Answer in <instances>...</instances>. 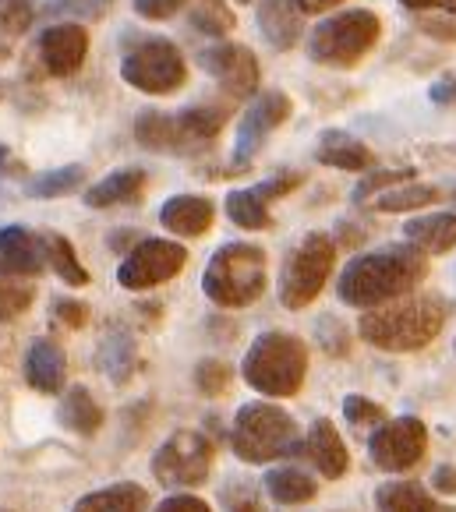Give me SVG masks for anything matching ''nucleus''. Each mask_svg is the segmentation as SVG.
I'll return each instance as SVG.
<instances>
[{"mask_svg": "<svg viewBox=\"0 0 456 512\" xmlns=\"http://www.w3.org/2000/svg\"><path fill=\"white\" fill-rule=\"evenodd\" d=\"M425 276L428 255H421L414 244H389V248L350 258L347 269L336 279V297L347 308L368 311L396 301V297L414 294Z\"/></svg>", "mask_w": 456, "mask_h": 512, "instance_id": "obj_1", "label": "nucleus"}, {"mask_svg": "<svg viewBox=\"0 0 456 512\" xmlns=\"http://www.w3.org/2000/svg\"><path fill=\"white\" fill-rule=\"evenodd\" d=\"M449 304L439 294H407L379 308L361 311L358 336L386 354H414L425 350L442 332Z\"/></svg>", "mask_w": 456, "mask_h": 512, "instance_id": "obj_2", "label": "nucleus"}, {"mask_svg": "<svg viewBox=\"0 0 456 512\" xmlns=\"http://www.w3.org/2000/svg\"><path fill=\"white\" fill-rule=\"evenodd\" d=\"M241 371L244 382L255 392L287 400L301 392L304 378H308V347H304V339L290 336V332H262L244 354Z\"/></svg>", "mask_w": 456, "mask_h": 512, "instance_id": "obj_3", "label": "nucleus"}, {"mask_svg": "<svg viewBox=\"0 0 456 512\" xmlns=\"http://www.w3.org/2000/svg\"><path fill=\"white\" fill-rule=\"evenodd\" d=\"M269 258L259 244H223L206 265L202 290L220 308H248L266 294Z\"/></svg>", "mask_w": 456, "mask_h": 512, "instance_id": "obj_4", "label": "nucleus"}, {"mask_svg": "<svg viewBox=\"0 0 456 512\" xmlns=\"http://www.w3.org/2000/svg\"><path fill=\"white\" fill-rule=\"evenodd\" d=\"M230 445H234L237 460L244 463H273L280 456H297L301 428L276 403H244L234 417Z\"/></svg>", "mask_w": 456, "mask_h": 512, "instance_id": "obj_5", "label": "nucleus"}, {"mask_svg": "<svg viewBox=\"0 0 456 512\" xmlns=\"http://www.w3.org/2000/svg\"><path fill=\"white\" fill-rule=\"evenodd\" d=\"M382 36V22L375 11L350 8L340 15H329L326 22L315 25V32L308 36V57L322 68L350 71L365 61L375 50Z\"/></svg>", "mask_w": 456, "mask_h": 512, "instance_id": "obj_6", "label": "nucleus"}, {"mask_svg": "<svg viewBox=\"0 0 456 512\" xmlns=\"http://www.w3.org/2000/svg\"><path fill=\"white\" fill-rule=\"evenodd\" d=\"M121 78L131 89L145 92V96H174L188 82V64H184V53L170 39L145 36L135 39V46L124 53Z\"/></svg>", "mask_w": 456, "mask_h": 512, "instance_id": "obj_7", "label": "nucleus"}, {"mask_svg": "<svg viewBox=\"0 0 456 512\" xmlns=\"http://www.w3.org/2000/svg\"><path fill=\"white\" fill-rule=\"evenodd\" d=\"M336 265V241L322 230L308 234L294 251L280 276V304L287 311H301L322 294Z\"/></svg>", "mask_w": 456, "mask_h": 512, "instance_id": "obj_8", "label": "nucleus"}, {"mask_svg": "<svg viewBox=\"0 0 456 512\" xmlns=\"http://www.w3.org/2000/svg\"><path fill=\"white\" fill-rule=\"evenodd\" d=\"M216 445L202 431H174L152 456V477L163 488H198L213 474Z\"/></svg>", "mask_w": 456, "mask_h": 512, "instance_id": "obj_9", "label": "nucleus"}, {"mask_svg": "<svg viewBox=\"0 0 456 512\" xmlns=\"http://www.w3.org/2000/svg\"><path fill=\"white\" fill-rule=\"evenodd\" d=\"M428 452V428L418 417H393L368 435V456L386 474H407Z\"/></svg>", "mask_w": 456, "mask_h": 512, "instance_id": "obj_10", "label": "nucleus"}, {"mask_svg": "<svg viewBox=\"0 0 456 512\" xmlns=\"http://www.w3.org/2000/svg\"><path fill=\"white\" fill-rule=\"evenodd\" d=\"M188 262V248L177 241H163V237H149V241H138L128 251V258L117 269V283L124 290H152L174 279L177 272Z\"/></svg>", "mask_w": 456, "mask_h": 512, "instance_id": "obj_11", "label": "nucleus"}, {"mask_svg": "<svg viewBox=\"0 0 456 512\" xmlns=\"http://www.w3.org/2000/svg\"><path fill=\"white\" fill-rule=\"evenodd\" d=\"M290 110H294V103H290V96L283 89H266L251 99L248 110H244V117H241V128H237V138H234L237 170L251 166V159L259 156L262 145H266V138L273 135L280 124H287Z\"/></svg>", "mask_w": 456, "mask_h": 512, "instance_id": "obj_12", "label": "nucleus"}, {"mask_svg": "<svg viewBox=\"0 0 456 512\" xmlns=\"http://www.w3.org/2000/svg\"><path fill=\"white\" fill-rule=\"evenodd\" d=\"M198 64L227 89L230 99H248L251 92L259 89L262 64L259 57L241 43H216L209 50L198 53Z\"/></svg>", "mask_w": 456, "mask_h": 512, "instance_id": "obj_13", "label": "nucleus"}, {"mask_svg": "<svg viewBox=\"0 0 456 512\" xmlns=\"http://www.w3.org/2000/svg\"><path fill=\"white\" fill-rule=\"evenodd\" d=\"M85 53H89V32L78 22L50 25V29L39 36V57H43V68L54 78L75 75L85 64Z\"/></svg>", "mask_w": 456, "mask_h": 512, "instance_id": "obj_14", "label": "nucleus"}, {"mask_svg": "<svg viewBox=\"0 0 456 512\" xmlns=\"http://www.w3.org/2000/svg\"><path fill=\"white\" fill-rule=\"evenodd\" d=\"M297 456H304V460L312 463L322 477H329V481H340V477L347 474V467H350V452H347L340 431H336V424L329 421V417L312 421L308 435H301Z\"/></svg>", "mask_w": 456, "mask_h": 512, "instance_id": "obj_15", "label": "nucleus"}, {"mask_svg": "<svg viewBox=\"0 0 456 512\" xmlns=\"http://www.w3.org/2000/svg\"><path fill=\"white\" fill-rule=\"evenodd\" d=\"M46 269V244L25 226L0 230V276H39Z\"/></svg>", "mask_w": 456, "mask_h": 512, "instance_id": "obj_16", "label": "nucleus"}, {"mask_svg": "<svg viewBox=\"0 0 456 512\" xmlns=\"http://www.w3.org/2000/svg\"><path fill=\"white\" fill-rule=\"evenodd\" d=\"M216 205L202 195H174L163 202L160 223L177 237H202L213 226Z\"/></svg>", "mask_w": 456, "mask_h": 512, "instance_id": "obj_17", "label": "nucleus"}, {"mask_svg": "<svg viewBox=\"0 0 456 512\" xmlns=\"http://www.w3.org/2000/svg\"><path fill=\"white\" fill-rule=\"evenodd\" d=\"M403 237L421 255H446V251L456 248V212H428V216L407 219Z\"/></svg>", "mask_w": 456, "mask_h": 512, "instance_id": "obj_18", "label": "nucleus"}, {"mask_svg": "<svg viewBox=\"0 0 456 512\" xmlns=\"http://www.w3.org/2000/svg\"><path fill=\"white\" fill-rule=\"evenodd\" d=\"M301 18L297 0H259V32L280 53L301 43Z\"/></svg>", "mask_w": 456, "mask_h": 512, "instance_id": "obj_19", "label": "nucleus"}, {"mask_svg": "<svg viewBox=\"0 0 456 512\" xmlns=\"http://www.w3.org/2000/svg\"><path fill=\"white\" fill-rule=\"evenodd\" d=\"M315 159L322 166H336V170H350V174H365L375 166V152L347 131H326L315 145Z\"/></svg>", "mask_w": 456, "mask_h": 512, "instance_id": "obj_20", "label": "nucleus"}, {"mask_svg": "<svg viewBox=\"0 0 456 512\" xmlns=\"http://www.w3.org/2000/svg\"><path fill=\"white\" fill-rule=\"evenodd\" d=\"M25 378H29V385L39 392L64 389L68 361H64V350L57 347L54 339H36L29 347V354H25Z\"/></svg>", "mask_w": 456, "mask_h": 512, "instance_id": "obj_21", "label": "nucleus"}, {"mask_svg": "<svg viewBox=\"0 0 456 512\" xmlns=\"http://www.w3.org/2000/svg\"><path fill=\"white\" fill-rule=\"evenodd\" d=\"M145 188V170L128 166V170H114L110 177H103L99 184H92L85 191V205L89 209H114V205H128L142 195Z\"/></svg>", "mask_w": 456, "mask_h": 512, "instance_id": "obj_22", "label": "nucleus"}, {"mask_svg": "<svg viewBox=\"0 0 456 512\" xmlns=\"http://www.w3.org/2000/svg\"><path fill=\"white\" fill-rule=\"evenodd\" d=\"M379 512H456V505H442L414 481H389L375 491Z\"/></svg>", "mask_w": 456, "mask_h": 512, "instance_id": "obj_23", "label": "nucleus"}, {"mask_svg": "<svg viewBox=\"0 0 456 512\" xmlns=\"http://www.w3.org/2000/svg\"><path fill=\"white\" fill-rule=\"evenodd\" d=\"M230 117V106H213V103H202V106H191V110L177 113V131H181L184 145L195 149V145H206L213 142L216 135L223 131Z\"/></svg>", "mask_w": 456, "mask_h": 512, "instance_id": "obj_24", "label": "nucleus"}, {"mask_svg": "<svg viewBox=\"0 0 456 512\" xmlns=\"http://www.w3.org/2000/svg\"><path fill=\"white\" fill-rule=\"evenodd\" d=\"M266 491L276 505H304L319 495V484L301 467H276L266 474Z\"/></svg>", "mask_w": 456, "mask_h": 512, "instance_id": "obj_25", "label": "nucleus"}, {"mask_svg": "<svg viewBox=\"0 0 456 512\" xmlns=\"http://www.w3.org/2000/svg\"><path fill=\"white\" fill-rule=\"evenodd\" d=\"M61 424L68 431H75V435H96L99 428H103V410H99V403L92 400V392L82 389V385H75V389H68V396H64L61 403Z\"/></svg>", "mask_w": 456, "mask_h": 512, "instance_id": "obj_26", "label": "nucleus"}, {"mask_svg": "<svg viewBox=\"0 0 456 512\" xmlns=\"http://www.w3.org/2000/svg\"><path fill=\"white\" fill-rule=\"evenodd\" d=\"M135 138L145 149L156 152H188L181 131H177V121L167 117V113H142L135 124Z\"/></svg>", "mask_w": 456, "mask_h": 512, "instance_id": "obj_27", "label": "nucleus"}, {"mask_svg": "<svg viewBox=\"0 0 456 512\" xmlns=\"http://www.w3.org/2000/svg\"><path fill=\"white\" fill-rule=\"evenodd\" d=\"M145 491L138 484H114V488L92 491L71 512H142Z\"/></svg>", "mask_w": 456, "mask_h": 512, "instance_id": "obj_28", "label": "nucleus"}, {"mask_svg": "<svg viewBox=\"0 0 456 512\" xmlns=\"http://www.w3.org/2000/svg\"><path fill=\"white\" fill-rule=\"evenodd\" d=\"M230 223H237L241 230H269L273 226V216H269V202L255 195V188H237L227 195L223 202Z\"/></svg>", "mask_w": 456, "mask_h": 512, "instance_id": "obj_29", "label": "nucleus"}, {"mask_svg": "<svg viewBox=\"0 0 456 512\" xmlns=\"http://www.w3.org/2000/svg\"><path fill=\"white\" fill-rule=\"evenodd\" d=\"M442 198V191L435 184H418V181H407V184H396V188L382 191L375 198V209L379 212H418L428 209Z\"/></svg>", "mask_w": 456, "mask_h": 512, "instance_id": "obj_30", "label": "nucleus"}, {"mask_svg": "<svg viewBox=\"0 0 456 512\" xmlns=\"http://www.w3.org/2000/svg\"><path fill=\"white\" fill-rule=\"evenodd\" d=\"M43 244H46V265L57 272V276L68 283V287H85L89 283V272L82 269L78 262L75 248L64 234H43Z\"/></svg>", "mask_w": 456, "mask_h": 512, "instance_id": "obj_31", "label": "nucleus"}, {"mask_svg": "<svg viewBox=\"0 0 456 512\" xmlns=\"http://www.w3.org/2000/svg\"><path fill=\"white\" fill-rule=\"evenodd\" d=\"M32 25V0H0V64L15 53L18 39Z\"/></svg>", "mask_w": 456, "mask_h": 512, "instance_id": "obj_32", "label": "nucleus"}, {"mask_svg": "<svg viewBox=\"0 0 456 512\" xmlns=\"http://www.w3.org/2000/svg\"><path fill=\"white\" fill-rule=\"evenodd\" d=\"M188 22L206 36H227L237 18L227 0H188Z\"/></svg>", "mask_w": 456, "mask_h": 512, "instance_id": "obj_33", "label": "nucleus"}, {"mask_svg": "<svg viewBox=\"0 0 456 512\" xmlns=\"http://www.w3.org/2000/svg\"><path fill=\"white\" fill-rule=\"evenodd\" d=\"M85 181V170L78 163L71 166H57V170H46V174L32 177L29 181V195L32 198H64L71 191H78Z\"/></svg>", "mask_w": 456, "mask_h": 512, "instance_id": "obj_34", "label": "nucleus"}, {"mask_svg": "<svg viewBox=\"0 0 456 512\" xmlns=\"http://www.w3.org/2000/svg\"><path fill=\"white\" fill-rule=\"evenodd\" d=\"M407 181H418V170H411V166H400V170H365V177L358 181V188H354V202H368V198L382 195V191L396 188V184H407Z\"/></svg>", "mask_w": 456, "mask_h": 512, "instance_id": "obj_35", "label": "nucleus"}, {"mask_svg": "<svg viewBox=\"0 0 456 512\" xmlns=\"http://www.w3.org/2000/svg\"><path fill=\"white\" fill-rule=\"evenodd\" d=\"M135 364V350H131V339L124 332H114V336L103 339V354H99V368L110 371L114 382H124Z\"/></svg>", "mask_w": 456, "mask_h": 512, "instance_id": "obj_36", "label": "nucleus"}, {"mask_svg": "<svg viewBox=\"0 0 456 512\" xmlns=\"http://www.w3.org/2000/svg\"><path fill=\"white\" fill-rule=\"evenodd\" d=\"M36 290L18 276H0V322H15L22 311H29Z\"/></svg>", "mask_w": 456, "mask_h": 512, "instance_id": "obj_37", "label": "nucleus"}, {"mask_svg": "<svg viewBox=\"0 0 456 512\" xmlns=\"http://www.w3.org/2000/svg\"><path fill=\"white\" fill-rule=\"evenodd\" d=\"M114 8V0H50L43 8L46 18H71V22H82V18H99Z\"/></svg>", "mask_w": 456, "mask_h": 512, "instance_id": "obj_38", "label": "nucleus"}, {"mask_svg": "<svg viewBox=\"0 0 456 512\" xmlns=\"http://www.w3.org/2000/svg\"><path fill=\"white\" fill-rule=\"evenodd\" d=\"M343 417L350 421V428H379L382 421H386V407L375 400H368V396H358V392H350L347 400H343Z\"/></svg>", "mask_w": 456, "mask_h": 512, "instance_id": "obj_39", "label": "nucleus"}, {"mask_svg": "<svg viewBox=\"0 0 456 512\" xmlns=\"http://www.w3.org/2000/svg\"><path fill=\"white\" fill-rule=\"evenodd\" d=\"M195 385H198V392H206V396H220V392H227V385H230L227 361H216V357L202 361L195 368Z\"/></svg>", "mask_w": 456, "mask_h": 512, "instance_id": "obj_40", "label": "nucleus"}, {"mask_svg": "<svg viewBox=\"0 0 456 512\" xmlns=\"http://www.w3.org/2000/svg\"><path fill=\"white\" fill-rule=\"evenodd\" d=\"M414 25L439 43H456V15H439V11L435 15H414Z\"/></svg>", "mask_w": 456, "mask_h": 512, "instance_id": "obj_41", "label": "nucleus"}, {"mask_svg": "<svg viewBox=\"0 0 456 512\" xmlns=\"http://www.w3.org/2000/svg\"><path fill=\"white\" fill-rule=\"evenodd\" d=\"M301 181H304V177L297 174V170H280V174H273L269 181L255 184V195L266 198V202H273V198H283V195H290L294 188H301Z\"/></svg>", "mask_w": 456, "mask_h": 512, "instance_id": "obj_42", "label": "nucleus"}, {"mask_svg": "<svg viewBox=\"0 0 456 512\" xmlns=\"http://www.w3.org/2000/svg\"><path fill=\"white\" fill-rule=\"evenodd\" d=\"M135 4V11L142 18H149V22H163V18L177 15V11L188 4V0H131Z\"/></svg>", "mask_w": 456, "mask_h": 512, "instance_id": "obj_43", "label": "nucleus"}, {"mask_svg": "<svg viewBox=\"0 0 456 512\" xmlns=\"http://www.w3.org/2000/svg\"><path fill=\"white\" fill-rule=\"evenodd\" d=\"M156 512H213V509L195 495H170L156 505Z\"/></svg>", "mask_w": 456, "mask_h": 512, "instance_id": "obj_44", "label": "nucleus"}, {"mask_svg": "<svg viewBox=\"0 0 456 512\" xmlns=\"http://www.w3.org/2000/svg\"><path fill=\"white\" fill-rule=\"evenodd\" d=\"M57 318H61L64 325H71V329H82L85 325V318H89V308L85 304H78V301H57Z\"/></svg>", "mask_w": 456, "mask_h": 512, "instance_id": "obj_45", "label": "nucleus"}, {"mask_svg": "<svg viewBox=\"0 0 456 512\" xmlns=\"http://www.w3.org/2000/svg\"><path fill=\"white\" fill-rule=\"evenodd\" d=\"M403 8L414 11V15H428V11H439V15H456V0H400Z\"/></svg>", "mask_w": 456, "mask_h": 512, "instance_id": "obj_46", "label": "nucleus"}, {"mask_svg": "<svg viewBox=\"0 0 456 512\" xmlns=\"http://www.w3.org/2000/svg\"><path fill=\"white\" fill-rule=\"evenodd\" d=\"M428 96H432V103H439V106H456V75L435 82L432 89H428Z\"/></svg>", "mask_w": 456, "mask_h": 512, "instance_id": "obj_47", "label": "nucleus"}, {"mask_svg": "<svg viewBox=\"0 0 456 512\" xmlns=\"http://www.w3.org/2000/svg\"><path fill=\"white\" fill-rule=\"evenodd\" d=\"M432 488L442 491V495H456V467L453 463H446V467H439L432 474Z\"/></svg>", "mask_w": 456, "mask_h": 512, "instance_id": "obj_48", "label": "nucleus"}, {"mask_svg": "<svg viewBox=\"0 0 456 512\" xmlns=\"http://www.w3.org/2000/svg\"><path fill=\"white\" fill-rule=\"evenodd\" d=\"M340 4H347V0H297V11L301 15H326V11L340 8Z\"/></svg>", "mask_w": 456, "mask_h": 512, "instance_id": "obj_49", "label": "nucleus"}, {"mask_svg": "<svg viewBox=\"0 0 456 512\" xmlns=\"http://www.w3.org/2000/svg\"><path fill=\"white\" fill-rule=\"evenodd\" d=\"M237 4H248V0H237Z\"/></svg>", "mask_w": 456, "mask_h": 512, "instance_id": "obj_50", "label": "nucleus"}, {"mask_svg": "<svg viewBox=\"0 0 456 512\" xmlns=\"http://www.w3.org/2000/svg\"><path fill=\"white\" fill-rule=\"evenodd\" d=\"M453 202H456V191H453Z\"/></svg>", "mask_w": 456, "mask_h": 512, "instance_id": "obj_51", "label": "nucleus"}, {"mask_svg": "<svg viewBox=\"0 0 456 512\" xmlns=\"http://www.w3.org/2000/svg\"><path fill=\"white\" fill-rule=\"evenodd\" d=\"M0 512H8V509H0Z\"/></svg>", "mask_w": 456, "mask_h": 512, "instance_id": "obj_52", "label": "nucleus"}]
</instances>
